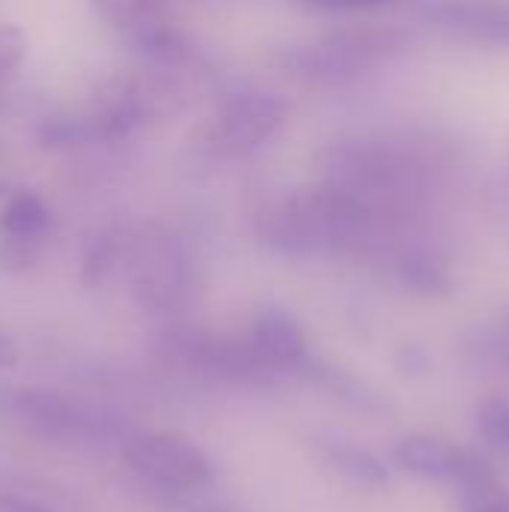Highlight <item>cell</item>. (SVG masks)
Segmentation results:
<instances>
[{
    "mask_svg": "<svg viewBox=\"0 0 509 512\" xmlns=\"http://www.w3.org/2000/svg\"><path fill=\"white\" fill-rule=\"evenodd\" d=\"M372 210L333 183H315L285 192L258 216L261 240L285 255L339 252L363 240Z\"/></svg>",
    "mask_w": 509,
    "mask_h": 512,
    "instance_id": "6da1fadb",
    "label": "cell"
},
{
    "mask_svg": "<svg viewBox=\"0 0 509 512\" xmlns=\"http://www.w3.org/2000/svg\"><path fill=\"white\" fill-rule=\"evenodd\" d=\"M327 183L351 192L369 210L375 204H411L435 180V159L408 141H342L324 153Z\"/></svg>",
    "mask_w": 509,
    "mask_h": 512,
    "instance_id": "7a4b0ae2",
    "label": "cell"
},
{
    "mask_svg": "<svg viewBox=\"0 0 509 512\" xmlns=\"http://www.w3.org/2000/svg\"><path fill=\"white\" fill-rule=\"evenodd\" d=\"M405 48H411V36L405 30L354 27L330 33L309 45L285 48L276 54V63L300 81L318 87H342L369 75V69L393 60Z\"/></svg>",
    "mask_w": 509,
    "mask_h": 512,
    "instance_id": "3957f363",
    "label": "cell"
},
{
    "mask_svg": "<svg viewBox=\"0 0 509 512\" xmlns=\"http://www.w3.org/2000/svg\"><path fill=\"white\" fill-rule=\"evenodd\" d=\"M129 468L165 492H195L210 483L207 456L174 432H147L126 441Z\"/></svg>",
    "mask_w": 509,
    "mask_h": 512,
    "instance_id": "277c9868",
    "label": "cell"
},
{
    "mask_svg": "<svg viewBox=\"0 0 509 512\" xmlns=\"http://www.w3.org/2000/svg\"><path fill=\"white\" fill-rule=\"evenodd\" d=\"M288 120V102L276 93L243 90L222 99L210 120V144L225 156H243L264 147Z\"/></svg>",
    "mask_w": 509,
    "mask_h": 512,
    "instance_id": "5b68a950",
    "label": "cell"
},
{
    "mask_svg": "<svg viewBox=\"0 0 509 512\" xmlns=\"http://www.w3.org/2000/svg\"><path fill=\"white\" fill-rule=\"evenodd\" d=\"M420 21L465 45L509 48V0H426Z\"/></svg>",
    "mask_w": 509,
    "mask_h": 512,
    "instance_id": "8992f818",
    "label": "cell"
},
{
    "mask_svg": "<svg viewBox=\"0 0 509 512\" xmlns=\"http://www.w3.org/2000/svg\"><path fill=\"white\" fill-rule=\"evenodd\" d=\"M84 114L93 126L96 144H120L144 126L150 114V99L138 81L114 75L99 84Z\"/></svg>",
    "mask_w": 509,
    "mask_h": 512,
    "instance_id": "52a82bcc",
    "label": "cell"
},
{
    "mask_svg": "<svg viewBox=\"0 0 509 512\" xmlns=\"http://www.w3.org/2000/svg\"><path fill=\"white\" fill-rule=\"evenodd\" d=\"M15 411L24 423H30L33 429H39L45 435H54V438L93 435L105 426V420L93 417L84 405H78L66 396H57V393H42V390L18 393Z\"/></svg>",
    "mask_w": 509,
    "mask_h": 512,
    "instance_id": "ba28073f",
    "label": "cell"
},
{
    "mask_svg": "<svg viewBox=\"0 0 509 512\" xmlns=\"http://www.w3.org/2000/svg\"><path fill=\"white\" fill-rule=\"evenodd\" d=\"M249 348L267 369H288L306 360V333L291 312L267 306L252 321Z\"/></svg>",
    "mask_w": 509,
    "mask_h": 512,
    "instance_id": "9c48e42d",
    "label": "cell"
},
{
    "mask_svg": "<svg viewBox=\"0 0 509 512\" xmlns=\"http://www.w3.org/2000/svg\"><path fill=\"white\" fill-rule=\"evenodd\" d=\"M465 450L435 435H408L396 444V462L405 474L429 483H456Z\"/></svg>",
    "mask_w": 509,
    "mask_h": 512,
    "instance_id": "30bf717a",
    "label": "cell"
},
{
    "mask_svg": "<svg viewBox=\"0 0 509 512\" xmlns=\"http://www.w3.org/2000/svg\"><path fill=\"white\" fill-rule=\"evenodd\" d=\"M399 282L420 297H444L453 288V273L444 261V255L426 243L405 246L396 258Z\"/></svg>",
    "mask_w": 509,
    "mask_h": 512,
    "instance_id": "8fae6325",
    "label": "cell"
},
{
    "mask_svg": "<svg viewBox=\"0 0 509 512\" xmlns=\"http://www.w3.org/2000/svg\"><path fill=\"white\" fill-rule=\"evenodd\" d=\"M51 228V210L30 189H15L0 207V237L45 240Z\"/></svg>",
    "mask_w": 509,
    "mask_h": 512,
    "instance_id": "7c38bea8",
    "label": "cell"
},
{
    "mask_svg": "<svg viewBox=\"0 0 509 512\" xmlns=\"http://www.w3.org/2000/svg\"><path fill=\"white\" fill-rule=\"evenodd\" d=\"M90 6L111 21L126 39L165 21V0H90Z\"/></svg>",
    "mask_w": 509,
    "mask_h": 512,
    "instance_id": "4fadbf2b",
    "label": "cell"
},
{
    "mask_svg": "<svg viewBox=\"0 0 509 512\" xmlns=\"http://www.w3.org/2000/svg\"><path fill=\"white\" fill-rule=\"evenodd\" d=\"M36 141L48 150H69V147H90L96 144L93 138V126L87 120V114H72V111H60V114H48L39 120L36 126Z\"/></svg>",
    "mask_w": 509,
    "mask_h": 512,
    "instance_id": "5bb4252c",
    "label": "cell"
},
{
    "mask_svg": "<svg viewBox=\"0 0 509 512\" xmlns=\"http://www.w3.org/2000/svg\"><path fill=\"white\" fill-rule=\"evenodd\" d=\"M333 465L345 480H351L354 486H363V489H384L390 483V471L384 468V462L378 456H372L369 450L354 447V444L336 447Z\"/></svg>",
    "mask_w": 509,
    "mask_h": 512,
    "instance_id": "9a60e30c",
    "label": "cell"
},
{
    "mask_svg": "<svg viewBox=\"0 0 509 512\" xmlns=\"http://www.w3.org/2000/svg\"><path fill=\"white\" fill-rule=\"evenodd\" d=\"M120 246L111 234H96L87 246H84V258H81V279L84 285H99L117 264Z\"/></svg>",
    "mask_w": 509,
    "mask_h": 512,
    "instance_id": "2e32d148",
    "label": "cell"
},
{
    "mask_svg": "<svg viewBox=\"0 0 509 512\" xmlns=\"http://www.w3.org/2000/svg\"><path fill=\"white\" fill-rule=\"evenodd\" d=\"M459 489V512H509V489L495 477Z\"/></svg>",
    "mask_w": 509,
    "mask_h": 512,
    "instance_id": "e0dca14e",
    "label": "cell"
},
{
    "mask_svg": "<svg viewBox=\"0 0 509 512\" xmlns=\"http://www.w3.org/2000/svg\"><path fill=\"white\" fill-rule=\"evenodd\" d=\"M27 57V36L18 24H0V96L18 78V69Z\"/></svg>",
    "mask_w": 509,
    "mask_h": 512,
    "instance_id": "ac0fdd59",
    "label": "cell"
},
{
    "mask_svg": "<svg viewBox=\"0 0 509 512\" xmlns=\"http://www.w3.org/2000/svg\"><path fill=\"white\" fill-rule=\"evenodd\" d=\"M477 432L486 444L492 447H509V399L504 396H492L480 405L477 411Z\"/></svg>",
    "mask_w": 509,
    "mask_h": 512,
    "instance_id": "d6986e66",
    "label": "cell"
},
{
    "mask_svg": "<svg viewBox=\"0 0 509 512\" xmlns=\"http://www.w3.org/2000/svg\"><path fill=\"white\" fill-rule=\"evenodd\" d=\"M45 240H27V237H0V267L9 273H24L36 267L42 258Z\"/></svg>",
    "mask_w": 509,
    "mask_h": 512,
    "instance_id": "ffe728a7",
    "label": "cell"
},
{
    "mask_svg": "<svg viewBox=\"0 0 509 512\" xmlns=\"http://www.w3.org/2000/svg\"><path fill=\"white\" fill-rule=\"evenodd\" d=\"M312 9H327V12H348V9H381L396 0H294Z\"/></svg>",
    "mask_w": 509,
    "mask_h": 512,
    "instance_id": "44dd1931",
    "label": "cell"
},
{
    "mask_svg": "<svg viewBox=\"0 0 509 512\" xmlns=\"http://www.w3.org/2000/svg\"><path fill=\"white\" fill-rule=\"evenodd\" d=\"M0 512H48L45 507L33 504V501H24V498H15V495H3L0 492Z\"/></svg>",
    "mask_w": 509,
    "mask_h": 512,
    "instance_id": "7402d4cb",
    "label": "cell"
},
{
    "mask_svg": "<svg viewBox=\"0 0 509 512\" xmlns=\"http://www.w3.org/2000/svg\"><path fill=\"white\" fill-rule=\"evenodd\" d=\"M495 351L509 363V312L498 321V330H495Z\"/></svg>",
    "mask_w": 509,
    "mask_h": 512,
    "instance_id": "603a6c76",
    "label": "cell"
},
{
    "mask_svg": "<svg viewBox=\"0 0 509 512\" xmlns=\"http://www.w3.org/2000/svg\"><path fill=\"white\" fill-rule=\"evenodd\" d=\"M18 363V348H15V342L6 336V333H0V369H9V366H15Z\"/></svg>",
    "mask_w": 509,
    "mask_h": 512,
    "instance_id": "cb8c5ba5",
    "label": "cell"
}]
</instances>
